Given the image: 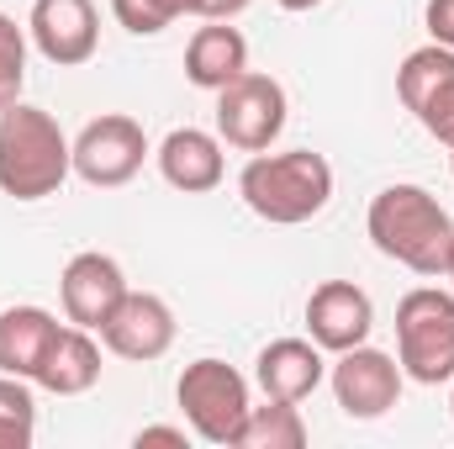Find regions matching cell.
Wrapping results in <instances>:
<instances>
[{"label":"cell","mask_w":454,"mask_h":449,"mask_svg":"<svg viewBox=\"0 0 454 449\" xmlns=\"http://www.w3.org/2000/svg\"><path fill=\"white\" fill-rule=\"evenodd\" d=\"M364 232L370 243L396 259L402 270L412 275H444V259H450V243H454V223L450 212L439 207L434 191L423 185H386L370 196V212H364Z\"/></svg>","instance_id":"cell-1"},{"label":"cell","mask_w":454,"mask_h":449,"mask_svg":"<svg viewBox=\"0 0 454 449\" xmlns=\"http://www.w3.org/2000/svg\"><path fill=\"white\" fill-rule=\"evenodd\" d=\"M74 175V143L64 138L59 116L43 106H5L0 112V191L11 201H48Z\"/></svg>","instance_id":"cell-2"},{"label":"cell","mask_w":454,"mask_h":449,"mask_svg":"<svg viewBox=\"0 0 454 449\" xmlns=\"http://www.w3.org/2000/svg\"><path fill=\"white\" fill-rule=\"evenodd\" d=\"M238 196L270 227H301L333 201V164L312 148L254 154L238 175Z\"/></svg>","instance_id":"cell-3"},{"label":"cell","mask_w":454,"mask_h":449,"mask_svg":"<svg viewBox=\"0 0 454 449\" xmlns=\"http://www.w3.org/2000/svg\"><path fill=\"white\" fill-rule=\"evenodd\" d=\"M396 365L418 386L454 381V296L418 286L396 302Z\"/></svg>","instance_id":"cell-4"},{"label":"cell","mask_w":454,"mask_h":449,"mask_svg":"<svg viewBox=\"0 0 454 449\" xmlns=\"http://www.w3.org/2000/svg\"><path fill=\"white\" fill-rule=\"evenodd\" d=\"M175 402H180V413H185V423H191L196 439L227 445V449L238 445V429H243V418L254 407L248 402V375L232 370L227 359H212V354H201V359H191L180 370Z\"/></svg>","instance_id":"cell-5"},{"label":"cell","mask_w":454,"mask_h":449,"mask_svg":"<svg viewBox=\"0 0 454 449\" xmlns=\"http://www.w3.org/2000/svg\"><path fill=\"white\" fill-rule=\"evenodd\" d=\"M286 85L275 75L243 69L232 85L217 91V138L238 154H264L280 132H286Z\"/></svg>","instance_id":"cell-6"},{"label":"cell","mask_w":454,"mask_h":449,"mask_svg":"<svg viewBox=\"0 0 454 449\" xmlns=\"http://www.w3.org/2000/svg\"><path fill=\"white\" fill-rule=\"evenodd\" d=\"M148 154L153 148H148L143 122L121 116V112H106L80 127V138H74V175L85 185H96V191H116V185L137 180V169H143Z\"/></svg>","instance_id":"cell-7"},{"label":"cell","mask_w":454,"mask_h":449,"mask_svg":"<svg viewBox=\"0 0 454 449\" xmlns=\"http://www.w3.org/2000/svg\"><path fill=\"white\" fill-rule=\"evenodd\" d=\"M396 96L428 138L454 148V48H444V43L412 48L396 69Z\"/></svg>","instance_id":"cell-8"},{"label":"cell","mask_w":454,"mask_h":449,"mask_svg":"<svg viewBox=\"0 0 454 449\" xmlns=\"http://www.w3.org/2000/svg\"><path fill=\"white\" fill-rule=\"evenodd\" d=\"M402 365L386 354V349H370V343H354L343 349L339 365L328 370V386H333V402L343 407V418L354 423H375L386 418L396 402H402Z\"/></svg>","instance_id":"cell-9"},{"label":"cell","mask_w":454,"mask_h":449,"mask_svg":"<svg viewBox=\"0 0 454 449\" xmlns=\"http://www.w3.org/2000/svg\"><path fill=\"white\" fill-rule=\"evenodd\" d=\"M27 37H32V48H37L48 64H59V69L90 64L96 48H101L96 0H32Z\"/></svg>","instance_id":"cell-10"},{"label":"cell","mask_w":454,"mask_h":449,"mask_svg":"<svg viewBox=\"0 0 454 449\" xmlns=\"http://www.w3.org/2000/svg\"><path fill=\"white\" fill-rule=\"evenodd\" d=\"M175 307L153 291H127L121 307L101 323V343L112 349L116 359H132V365H148V359H164L175 349Z\"/></svg>","instance_id":"cell-11"},{"label":"cell","mask_w":454,"mask_h":449,"mask_svg":"<svg viewBox=\"0 0 454 449\" xmlns=\"http://www.w3.org/2000/svg\"><path fill=\"white\" fill-rule=\"evenodd\" d=\"M127 291H132V286H127L121 264H116L112 254H101V248L74 254V259L64 264V275H59L64 318H69V323H80V328H90V334H101V323L121 307V296H127Z\"/></svg>","instance_id":"cell-12"},{"label":"cell","mask_w":454,"mask_h":449,"mask_svg":"<svg viewBox=\"0 0 454 449\" xmlns=\"http://www.w3.org/2000/svg\"><path fill=\"white\" fill-rule=\"evenodd\" d=\"M375 328V302L354 280H323L307 296V334L323 354H343L354 343H370Z\"/></svg>","instance_id":"cell-13"},{"label":"cell","mask_w":454,"mask_h":449,"mask_svg":"<svg viewBox=\"0 0 454 449\" xmlns=\"http://www.w3.org/2000/svg\"><path fill=\"white\" fill-rule=\"evenodd\" d=\"M254 381L264 397L275 402H307L323 381H328V359L312 338H275L259 349L254 359Z\"/></svg>","instance_id":"cell-14"},{"label":"cell","mask_w":454,"mask_h":449,"mask_svg":"<svg viewBox=\"0 0 454 449\" xmlns=\"http://www.w3.org/2000/svg\"><path fill=\"white\" fill-rule=\"evenodd\" d=\"M159 175L185 191V196H207L217 191L227 175V159H223V138L217 132H201V127H175L164 143H159Z\"/></svg>","instance_id":"cell-15"},{"label":"cell","mask_w":454,"mask_h":449,"mask_svg":"<svg viewBox=\"0 0 454 449\" xmlns=\"http://www.w3.org/2000/svg\"><path fill=\"white\" fill-rule=\"evenodd\" d=\"M243 69H248V37L232 21H207V27L191 32V43H185V80L196 91L217 96Z\"/></svg>","instance_id":"cell-16"},{"label":"cell","mask_w":454,"mask_h":449,"mask_svg":"<svg viewBox=\"0 0 454 449\" xmlns=\"http://www.w3.org/2000/svg\"><path fill=\"white\" fill-rule=\"evenodd\" d=\"M59 328L64 323L48 307H5L0 312V375L37 381V370H43Z\"/></svg>","instance_id":"cell-17"},{"label":"cell","mask_w":454,"mask_h":449,"mask_svg":"<svg viewBox=\"0 0 454 449\" xmlns=\"http://www.w3.org/2000/svg\"><path fill=\"white\" fill-rule=\"evenodd\" d=\"M96 381H101V343H96V334L80 328V323L59 328V338H53V349H48V359H43L32 386H43L53 397H85Z\"/></svg>","instance_id":"cell-18"},{"label":"cell","mask_w":454,"mask_h":449,"mask_svg":"<svg viewBox=\"0 0 454 449\" xmlns=\"http://www.w3.org/2000/svg\"><path fill=\"white\" fill-rule=\"evenodd\" d=\"M301 445H307V418H301V407L264 397V407H248V418H243L232 449H301Z\"/></svg>","instance_id":"cell-19"},{"label":"cell","mask_w":454,"mask_h":449,"mask_svg":"<svg viewBox=\"0 0 454 449\" xmlns=\"http://www.w3.org/2000/svg\"><path fill=\"white\" fill-rule=\"evenodd\" d=\"M37 434V402H32V381L21 375H0V449H27Z\"/></svg>","instance_id":"cell-20"},{"label":"cell","mask_w":454,"mask_h":449,"mask_svg":"<svg viewBox=\"0 0 454 449\" xmlns=\"http://www.w3.org/2000/svg\"><path fill=\"white\" fill-rule=\"evenodd\" d=\"M201 0H112V16L132 37H159L164 27H175L180 16H196Z\"/></svg>","instance_id":"cell-21"},{"label":"cell","mask_w":454,"mask_h":449,"mask_svg":"<svg viewBox=\"0 0 454 449\" xmlns=\"http://www.w3.org/2000/svg\"><path fill=\"white\" fill-rule=\"evenodd\" d=\"M27 85V32L0 11V112L21 101Z\"/></svg>","instance_id":"cell-22"},{"label":"cell","mask_w":454,"mask_h":449,"mask_svg":"<svg viewBox=\"0 0 454 449\" xmlns=\"http://www.w3.org/2000/svg\"><path fill=\"white\" fill-rule=\"evenodd\" d=\"M423 27H428L434 43L454 48V0H428V5H423Z\"/></svg>","instance_id":"cell-23"},{"label":"cell","mask_w":454,"mask_h":449,"mask_svg":"<svg viewBox=\"0 0 454 449\" xmlns=\"http://www.w3.org/2000/svg\"><path fill=\"white\" fill-rule=\"evenodd\" d=\"M132 445L143 449V445H175V449H185L191 445V434L185 429H169V423H153V429H137V439Z\"/></svg>","instance_id":"cell-24"},{"label":"cell","mask_w":454,"mask_h":449,"mask_svg":"<svg viewBox=\"0 0 454 449\" xmlns=\"http://www.w3.org/2000/svg\"><path fill=\"white\" fill-rule=\"evenodd\" d=\"M248 5H254V0H201L196 16H201V21H232V16H243Z\"/></svg>","instance_id":"cell-25"},{"label":"cell","mask_w":454,"mask_h":449,"mask_svg":"<svg viewBox=\"0 0 454 449\" xmlns=\"http://www.w3.org/2000/svg\"><path fill=\"white\" fill-rule=\"evenodd\" d=\"M280 11H312V5H323V0H275Z\"/></svg>","instance_id":"cell-26"},{"label":"cell","mask_w":454,"mask_h":449,"mask_svg":"<svg viewBox=\"0 0 454 449\" xmlns=\"http://www.w3.org/2000/svg\"><path fill=\"white\" fill-rule=\"evenodd\" d=\"M444 275L454 280V243H450V259H444Z\"/></svg>","instance_id":"cell-27"},{"label":"cell","mask_w":454,"mask_h":449,"mask_svg":"<svg viewBox=\"0 0 454 449\" xmlns=\"http://www.w3.org/2000/svg\"><path fill=\"white\" fill-rule=\"evenodd\" d=\"M450 418H454V391H450Z\"/></svg>","instance_id":"cell-28"},{"label":"cell","mask_w":454,"mask_h":449,"mask_svg":"<svg viewBox=\"0 0 454 449\" xmlns=\"http://www.w3.org/2000/svg\"><path fill=\"white\" fill-rule=\"evenodd\" d=\"M450 169H454V148H450Z\"/></svg>","instance_id":"cell-29"}]
</instances>
